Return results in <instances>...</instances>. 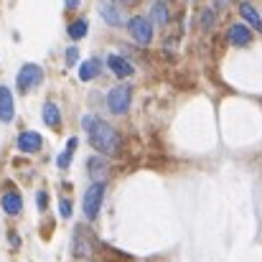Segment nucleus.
<instances>
[{
	"mask_svg": "<svg viewBox=\"0 0 262 262\" xmlns=\"http://www.w3.org/2000/svg\"><path fill=\"white\" fill-rule=\"evenodd\" d=\"M229 41H232V46H250V43H252V31H250V26H247V23H234V26L229 28Z\"/></svg>",
	"mask_w": 262,
	"mask_h": 262,
	"instance_id": "nucleus-7",
	"label": "nucleus"
},
{
	"mask_svg": "<svg viewBox=\"0 0 262 262\" xmlns=\"http://www.w3.org/2000/svg\"><path fill=\"white\" fill-rule=\"evenodd\" d=\"M77 5H79V0H67V8H69V10H74Z\"/></svg>",
	"mask_w": 262,
	"mask_h": 262,
	"instance_id": "nucleus-24",
	"label": "nucleus"
},
{
	"mask_svg": "<svg viewBox=\"0 0 262 262\" xmlns=\"http://www.w3.org/2000/svg\"><path fill=\"white\" fill-rule=\"evenodd\" d=\"M43 122H46L49 127H59L61 112H59V107H56L54 102H46V104H43Z\"/></svg>",
	"mask_w": 262,
	"mask_h": 262,
	"instance_id": "nucleus-15",
	"label": "nucleus"
},
{
	"mask_svg": "<svg viewBox=\"0 0 262 262\" xmlns=\"http://www.w3.org/2000/svg\"><path fill=\"white\" fill-rule=\"evenodd\" d=\"M0 204H3V211H5V214H10V216L20 214V209H23V199H20L15 191H8V193H3Z\"/></svg>",
	"mask_w": 262,
	"mask_h": 262,
	"instance_id": "nucleus-12",
	"label": "nucleus"
},
{
	"mask_svg": "<svg viewBox=\"0 0 262 262\" xmlns=\"http://www.w3.org/2000/svg\"><path fill=\"white\" fill-rule=\"evenodd\" d=\"M130 102H133V89L127 84H117L107 94V107H110L112 115H125L130 110Z\"/></svg>",
	"mask_w": 262,
	"mask_h": 262,
	"instance_id": "nucleus-2",
	"label": "nucleus"
},
{
	"mask_svg": "<svg viewBox=\"0 0 262 262\" xmlns=\"http://www.w3.org/2000/svg\"><path fill=\"white\" fill-rule=\"evenodd\" d=\"M74 150H77V138H72L69 143H67V150L56 158V166L59 168H69V163H72V156H74Z\"/></svg>",
	"mask_w": 262,
	"mask_h": 262,
	"instance_id": "nucleus-16",
	"label": "nucleus"
},
{
	"mask_svg": "<svg viewBox=\"0 0 262 262\" xmlns=\"http://www.w3.org/2000/svg\"><path fill=\"white\" fill-rule=\"evenodd\" d=\"M127 31H130L133 41L140 43V46H148V43L153 41V23H150V18H145V15H135V18H130Z\"/></svg>",
	"mask_w": 262,
	"mask_h": 262,
	"instance_id": "nucleus-3",
	"label": "nucleus"
},
{
	"mask_svg": "<svg viewBox=\"0 0 262 262\" xmlns=\"http://www.w3.org/2000/svg\"><path fill=\"white\" fill-rule=\"evenodd\" d=\"M41 79H43V69H41L38 64H26V67H20L15 82H18V89H20V92H28V89L38 87Z\"/></svg>",
	"mask_w": 262,
	"mask_h": 262,
	"instance_id": "nucleus-5",
	"label": "nucleus"
},
{
	"mask_svg": "<svg viewBox=\"0 0 262 262\" xmlns=\"http://www.w3.org/2000/svg\"><path fill=\"white\" fill-rule=\"evenodd\" d=\"M59 211H61V216H64V219H67V216H72V204H69L67 199H61V201H59Z\"/></svg>",
	"mask_w": 262,
	"mask_h": 262,
	"instance_id": "nucleus-21",
	"label": "nucleus"
},
{
	"mask_svg": "<svg viewBox=\"0 0 262 262\" xmlns=\"http://www.w3.org/2000/svg\"><path fill=\"white\" fill-rule=\"evenodd\" d=\"M239 15L245 18V23H247L250 28H255L257 33H262V18H260V13H257L250 3H245V0H242V5H239Z\"/></svg>",
	"mask_w": 262,
	"mask_h": 262,
	"instance_id": "nucleus-11",
	"label": "nucleus"
},
{
	"mask_svg": "<svg viewBox=\"0 0 262 262\" xmlns=\"http://www.w3.org/2000/svg\"><path fill=\"white\" fill-rule=\"evenodd\" d=\"M99 15H102V20H104L107 26H112V28L122 26V20H125L122 8H120L117 0H99Z\"/></svg>",
	"mask_w": 262,
	"mask_h": 262,
	"instance_id": "nucleus-6",
	"label": "nucleus"
},
{
	"mask_svg": "<svg viewBox=\"0 0 262 262\" xmlns=\"http://www.w3.org/2000/svg\"><path fill=\"white\" fill-rule=\"evenodd\" d=\"M150 15H153V20H156L158 26H166V23H168V8L163 5V0L150 8Z\"/></svg>",
	"mask_w": 262,
	"mask_h": 262,
	"instance_id": "nucleus-18",
	"label": "nucleus"
},
{
	"mask_svg": "<svg viewBox=\"0 0 262 262\" xmlns=\"http://www.w3.org/2000/svg\"><path fill=\"white\" fill-rule=\"evenodd\" d=\"M77 59H79V51H77L74 46H72V49H67V64H69V67H74V64H77Z\"/></svg>",
	"mask_w": 262,
	"mask_h": 262,
	"instance_id": "nucleus-20",
	"label": "nucleus"
},
{
	"mask_svg": "<svg viewBox=\"0 0 262 262\" xmlns=\"http://www.w3.org/2000/svg\"><path fill=\"white\" fill-rule=\"evenodd\" d=\"M122 3H135V0H122Z\"/></svg>",
	"mask_w": 262,
	"mask_h": 262,
	"instance_id": "nucleus-25",
	"label": "nucleus"
},
{
	"mask_svg": "<svg viewBox=\"0 0 262 262\" xmlns=\"http://www.w3.org/2000/svg\"><path fill=\"white\" fill-rule=\"evenodd\" d=\"M36 204H38V209H41V211L46 209V193H43V191L38 193V201H36Z\"/></svg>",
	"mask_w": 262,
	"mask_h": 262,
	"instance_id": "nucleus-23",
	"label": "nucleus"
},
{
	"mask_svg": "<svg viewBox=\"0 0 262 262\" xmlns=\"http://www.w3.org/2000/svg\"><path fill=\"white\" fill-rule=\"evenodd\" d=\"M15 115V107H13V94L8 87H0V120L3 122H10Z\"/></svg>",
	"mask_w": 262,
	"mask_h": 262,
	"instance_id": "nucleus-10",
	"label": "nucleus"
},
{
	"mask_svg": "<svg viewBox=\"0 0 262 262\" xmlns=\"http://www.w3.org/2000/svg\"><path fill=\"white\" fill-rule=\"evenodd\" d=\"M99 72H102V61L99 59H87L79 67V79L82 82H92L94 77H99Z\"/></svg>",
	"mask_w": 262,
	"mask_h": 262,
	"instance_id": "nucleus-13",
	"label": "nucleus"
},
{
	"mask_svg": "<svg viewBox=\"0 0 262 262\" xmlns=\"http://www.w3.org/2000/svg\"><path fill=\"white\" fill-rule=\"evenodd\" d=\"M102 199H104V183H102V181H94L87 188L84 201H82L87 219H97V214H99V209H102Z\"/></svg>",
	"mask_w": 262,
	"mask_h": 262,
	"instance_id": "nucleus-4",
	"label": "nucleus"
},
{
	"mask_svg": "<svg viewBox=\"0 0 262 262\" xmlns=\"http://www.w3.org/2000/svg\"><path fill=\"white\" fill-rule=\"evenodd\" d=\"M89 31V23L84 20V18H79V20H74L72 26H69V36L74 38V41H79V38H84Z\"/></svg>",
	"mask_w": 262,
	"mask_h": 262,
	"instance_id": "nucleus-17",
	"label": "nucleus"
},
{
	"mask_svg": "<svg viewBox=\"0 0 262 262\" xmlns=\"http://www.w3.org/2000/svg\"><path fill=\"white\" fill-rule=\"evenodd\" d=\"M87 171H89V178H94V181H102V178L107 176V171H110V166H107V161H104V158L94 156V158H89Z\"/></svg>",
	"mask_w": 262,
	"mask_h": 262,
	"instance_id": "nucleus-14",
	"label": "nucleus"
},
{
	"mask_svg": "<svg viewBox=\"0 0 262 262\" xmlns=\"http://www.w3.org/2000/svg\"><path fill=\"white\" fill-rule=\"evenodd\" d=\"M41 143H43L41 135L33 133V130L18 135V150H20V153H36V150H41Z\"/></svg>",
	"mask_w": 262,
	"mask_h": 262,
	"instance_id": "nucleus-9",
	"label": "nucleus"
},
{
	"mask_svg": "<svg viewBox=\"0 0 262 262\" xmlns=\"http://www.w3.org/2000/svg\"><path fill=\"white\" fill-rule=\"evenodd\" d=\"M232 0H214V10H227Z\"/></svg>",
	"mask_w": 262,
	"mask_h": 262,
	"instance_id": "nucleus-22",
	"label": "nucleus"
},
{
	"mask_svg": "<svg viewBox=\"0 0 262 262\" xmlns=\"http://www.w3.org/2000/svg\"><path fill=\"white\" fill-rule=\"evenodd\" d=\"M107 67L112 69V74L115 77H120V79H125V77H133V64L127 61V59H122V56H117V54H112V56H107Z\"/></svg>",
	"mask_w": 262,
	"mask_h": 262,
	"instance_id": "nucleus-8",
	"label": "nucleus"
},
{
	"mask_svg": "<svg viewBox=\"0 0 262 262\" xmlns=\"http://www.w3.org/2000/svg\"><path fill=\"white\" fill-rule=\"evenodd\" d=\"M82 127L87 130L89 143H92L102 156H115V153L120 150V133H117L112 125H107V122H102V120L87 115V117L82 120Z\"/></svg>",
	"mask_w": 262,
	"mask_h": 262,
	"instance_id": "nucleus-1",
	"label": "nucleus"
},
{
	"mask_svg": "<svg viewBox=\"0 0 262 262\" xmlns=\"http://www.w3.org/2000/svg\"><path fill=\"white\" fill-rule=\"evenodd\" d=\"M211 26H214V10H204V13H201V28L209 31Z\"/></svg>",
	"mask_w": 262,
	"mask_h": 262,
	"instance_id": "nucleus-19",
	"label": "nucleus"
}]
</instances>
